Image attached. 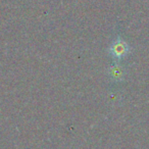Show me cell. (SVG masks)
<instances>
[{
  "label": "cell",
  "instance_id": "1",
  "mask_svg": "<svg viewBox=\"0 0 149 149\" xmlns=\"http://www.w3.org/2000/svg\"><path fill=\"white\" fill-rule=\"evenodd\" d=\"M129 47L123 40H116L110 47V53L114 58H122L128 53Z\"/></svg>",
  "mask_w": 149,
  "mask_h": 149
},
{
  "label": "cell",
  "instance_id": "2",
  "mask_svg": "<svg viewBox=\"0 0 149 149\" xmlns=\"http://www.w3.org/2000/svg\"><path fill=\"white\" fill-rule=\"evenodd\" d=\"M109 74L113 79H120L123 77V70L118 66H112L109 70Z\"/></svg>",
  "mask_w": 149,
  "mask_h": 149
}]
</instances>
